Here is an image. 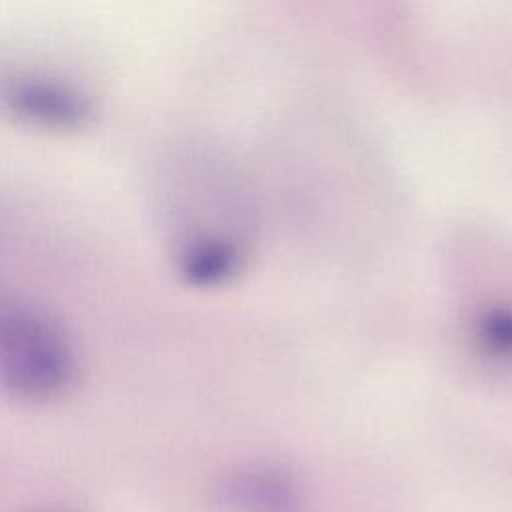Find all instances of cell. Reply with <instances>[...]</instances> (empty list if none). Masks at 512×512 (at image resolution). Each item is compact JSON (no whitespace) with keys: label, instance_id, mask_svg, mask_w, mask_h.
I'll return each instance as SVG.
<instances>
[{"label":"cell","instance_id":"obj_5","mask_svg":"<svg viewBox=\"0 0 512 512\" xmlns=\"http://www.w3.org/2000/svg\"><path fill=\"white\" fill-rule=\"evenodd\" d=\"M482 344L498 354H512V308H496L480 318Z\"/></svg>","mask_w":512,"mask_h":512},{"label":"cell","instance_id":"obj_4","mask_svg":"<svg viewBox=\"0 0 512 512\" xmlns=\"http://www.w3.org/2000/svg\"><path fill=\"white\" fill-rule=\"evenodd\" d=\"M180 270L194 284H218L238 270L242 254L220 236H194L180 250Z\"/></svg>","mask_w":512,"mask_h":512},{"label":"cell","instance_id":"obj_2","mask_svg":"<svg viewBox=\"0 0 512 512\" xmlns=\"http://www.w3.org/2000/svg\"><path fill=\"white\" fill-rule=\"evenodd\" d=\"M0 112L14 122L44 132H78L94 120V100L70 80L44 72L0 74Z\"/></svg>","mask_w":512,"mask_h":512},{"label":"cell","instance_id":"obj_1","mask_svg":"<svg viewBox=\"0 0 512 512\" xmlns=\"http://www.w3.org/2000/svg\"><path fill=\"white\" fill-rule=\"evenodd\" d=\"M76 352L44 310L0 298V392L22 402L62 396L76 378Z\"/></svg>","mask_w":512,"mask_h":512},{"label":"cell","instance_id":"obj_3","mask_svg":"<svg viewBox=\"0 0 512 512\" xmlns=\"http://www.w3.org/2000/svg\"><path fill=\"white\" fill-rule=\"evenodd\" d=\"M226 500L242 512H294L292 484L268 468H254L232 476L224 486Z\"/></svg>","mask_w":512,"mask_h":512}]
</instances>
